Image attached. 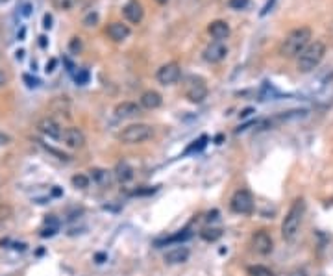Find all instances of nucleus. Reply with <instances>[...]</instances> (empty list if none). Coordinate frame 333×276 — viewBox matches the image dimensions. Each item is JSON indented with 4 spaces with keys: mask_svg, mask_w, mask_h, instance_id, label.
I'll return each instance as SVG.
<instances>
[{
    "mask_svg": "<svg viewBox=\"0 0 333 276\" xmlns=\"http://www.w3.org/2000/svg\"><path fill=\"white\" fill-rule=\"evenodd\" d=\"M207 32L211 34L215 41H224L230 37V24L226 20H213L211 24L207 26Z\"/></svg>",
    "mask_w": 333,
    "mask_h": 276,
    "instance_id": "16",
    "label": "nucleus"
},
{
    "mask_svg": "<svg viewBox=\"0 0 333 276\" xmlns=\"http://www.w3.org/2000/svg\"><path fill=\"white\" fill-rule=\"evenodd\" d=\"M89 173H91V176H89V178H91L94 184L100 185V187H110L111 182H113V173L106 171V169L94 167V169H91Z\"/></svg>",
    "mask_w": 333,
    "mask_h": 276,
    "instance_id": "19",
    "label": "nucleus"
},
{
    "mask_svg": "<svg viewBox=\"0 0 333 276\" xmlns=\"http://www.w3.org/2000/svg\"><path fill=\"white\" fill-rule=\"evenodd\" d=\"M24 58V50H17V59H22Z\"/></svg>",
    "mask_w": 333,
    "mask_h": 276,
    "instance_id": "42",
    "label": "nucleus"
},
{
    "mask_svg": "<svg viewBox=\"0 0 333 276\" xmlns=\"http://www.w3.org/2000/svg\"><path fill=\"white\" fill-rule=\"evenodd\" d=\"M250 245H252V250H254L256 254H259V256H268V254L274 250V239H272V236H270L267 230L256 232V234L252 236Z\"/></svg>",
    "mask_w": 333,
    "mask_h": 276,
    "instance_id": "7",
    "label": "nucleus"
},
{
    "mask_svg": "<svg viewBox=\"0 0 333 276\" xmlns=\"http://www.w3.org/2000/svg\"><path fill=\"white\" fill-rule=\"evenodd\" d=\"M193 237V232L191 230H182L174 234V236H170V237H165V239H157L156 241V247H163V245H172V243H182V241H187Z\"/></svg>",
    "mask_w": 333,
    "mask_h": 276,
    "instance_id": "20",
    "label": "nucleus"
},
{
    "mask_svg": "<svg viewBox=\"0 0 333 276\" xmlns=\"http://www.w3.org/2000/svg\"><path fill=\"white\" fill-rule=\"evenodd\" d=\"M226 56H228V46L224 45V41H213L204 50V59L207 63H221Z\"/></svg>",
    "mask_w": 333,
    "mask_h": 276,
    "instance_id": "9",
    "label": "nucleus"
},
{
    "mask_svg": "<svg viewBox=\"0 0 333 276\" xmlns=\"http://www.w3.org/2000/svg\"><path fill=\"white\" fill-rule=\"evenodd\" d=\"M254 113V108H246V110L240 111V119H246V117H250Z\"/></svg>",
    "mask_w": 333,
    "mask_h": 276,
    "instance_id": "36",
    "label": "nucleus"
},
{
    "mask_svg": "<svg viewBox=\"0 0 333 276\" xmlns=\"http://www.w3.org/2000/svg\"><path fill=\"white\" fill-rule=\"evenodd\" d=\"M185 99L193 104H200L207 99V85L200 76H189L185 82Z\"/></svg>",
    "mask_w": 333,
    "mask_h": 276,
    "instance_id": "5",
    "label": "nucleus"
},
{
    "mask_svg": "<svg viewBox=\"0 0 333 276\" xmlns=\"http://www.w3.org/2000/svg\"><path fill=\"white\" fill-rule=\"evenodd\" d=\"M309 43H311V28H295L283 39V43L279 46V54L283 56V58H298Z\"/></svg>",
    "mask_w": 333,
    "mask_h": 276,
    "instance_id": "2",
    "label": "nucleus"
},
{
    "mask_svg": "<svg viewBox=\"0 0 333 276\" xmlns=\"http://www.w3.org/2000/svg\"><path fill=\"white\" fill-rule=\"evenodd\" d=\"M137 115H141V106H139L137 102L126 100L115 106V117L117 119H133Z\"/></svg>",
    "mask_w": 333,
    "mask_h": 276,
    "instance_id": "13",
    "label": "nucleus"
},
{
    "mask_svg": "<svg viewBox=\"0 0 333 276\" xmlns=\"http://www.w3.org/2000/svg\"><path fill=\"white\" fill-rule=\"evenodd\" d=\"M250 4V0H228V6L231 9H246Z\"/></svg>",
    "mask_w": 333,
    "mask_h": 276,
    "instance_id": "28",
    "label": "nucleus"
},
{
    "mask_svg": "<svg viewBox=\"0 0 333 276\" xmlns=\"http://www.w3.org/2000/svg\"><path fill=\"white\" fill-rule=\"evenodd\" d=\"M71 50L76 52V54L82 50V41H80V37H73V41H71Z\"/></svg>",
    "mask_w": 333,
    "mask_h": 276,
    "instance_id": "32",
    "label": "nucleus"
},
{
    "mask_svg": "<svg viewBox=\"0 0 333 276\" xmlns=\"http://www.w3.org/2000/svg\"><path fill=\"white\" fill-rule=\"evenodd\" d=\"M180 76H182L180 65L174 63V61L161 65V67L157 69V73H156L157 82L161 83V85H174V83L180 80Z\"/></svg>",
    "mask_w": 333,
    "mask_h": 276,
    "instance_id": "8",
    "label": "nucleus"
},
{
    "mask_svg": "<svg viewBox=\"0 0 333 276\" xmlns=\"http://www.w3.org/2000/svg\"><path fill=\"white\" fill-rule=\"evenodd\" d=\"M94 259H96V263H104V261L108 259V256H106V254H96Z\"/></svg>",
    "mask_w": 333,
    "mask_h": 276,
    "instance_id": "39",
    "label": "nucleus"
},
{
    "mask_svg": "<svg viewBox=\"0 0 333 276\" xmlns=\"http://www.w3.org/2000/svg\"><path fill=\"white\" fill-rule=\"evenodd\" d=\"M157 4H161V6H163V4H168V0H156Z\"/></svg>",
    "mask_w": 333,
    "mask_h": 276,
    "instance_id": "43",
    "label": "nucleus"
},
{
    "mask_svg": "<svg viewBox=\"0 0 333 276\" xmlns=\"http://www.w3.org/2000/svg\"><path fill=\"white\" fill-rule=\"evenodd\" d=\"M39 45L43 46V48H45V46H46V37H45V36H41V37H39Z\"/></svg>",
    "mask_w": 333,
    "mask_h": 276,
    "instance_id": "41",
    "label": "nucleus"
},
{
    "mask_svg": "<svg viewBox=\"0 0 333 276\" xmlns=\"http://www.w3.org/2000/svg\"><path fill=\"white\" fill-rule=\"evenodd\" d=\"M56 232H57V228L56 226H46L41 230V237H52V236H56Z\"/></svg>",
    "mask_w": 333,
    "mask_h": 276,
    "instance_id": "31",
    "label": "nucleus"
},
{
    "mask_svg": "<svg viewBox=\"0 0 333 276\" xmlns=\"http://www.w3.org/2000/svg\"><path fill=\"white\" fill-rule=\"evenodd\" d=\"M74 82L78 83V85H85V83L89 82V71L87 69H80L78 73L74 74Z\"/></svg>",
    "mask_w": 333,
    "mask_h": 276,
    "instance_id": "26",
    "label": "nucleus"
},
{
    "mask_svg": "<svg viewBox=\"0 0 333 276\" xmlns=\"http://www.w3.org/2000/svg\"><path fill=\"white\" fill-rule=\"evenodd\" d=\"M39 145H41V147L45 148L46 152H50V154H54V156L57 158V159H61V161H69V156H67V154H63V152H59V150H56V148L48 147V145H45L43 141H39Z\"/></svg>",
    "mask_w": 333,
    "mask_h": 276,
    "instance_id": "27",
    "label": "nucleus"
},
{
    "mask_svg": "<svg viewBox=\"0 0 333 276\" xmlns=\"http://www.w3.org/2000/svg\"><path fill=\"white\" fill-rule=\"evenodd\" d=\"M6 83H8V74L0 71V87H2V85H6Z\"/></svg>",
    "mask_w": 333,
    "mask_h": 276,
    "instance_id": "37",
    "label": "nucleus"
},
{
    "mask_svg": "<svg viewBox=\"0 0 333 276\" xmlns=\"http://www.w3.org/2000/svg\"><path fill=\"white\" fill-rule=\"evenodd\" d=\"M191 256V252L187 247H174V249L166 250L163 259H165L168 265H178V263H185Z\"/></svg>",
    "mask_w": 333,
    "mask_h": 276,
    "instance_id": "14",
    "label": "nucleus"
},
{
    "mask_svg": "<svg viewBox=\"0 0 333 276\" xmlns=\"http://www.w3.org/2000/svg\"><path fill=\"white\" fill-rule=\"evenodd\" d=\"M161 104H163V97L157 91H154V89L145 91L141 95V99H139V106L145 108V110H157Z\"/></svg>",
    "mask_w": 333,
    "mask_h": 276,
    "instance_id": "15",
    "label": "nucleus"
},
{
    "mask_svg": "<svg viewBox=\"0 0 333 276\" xmlns=\"http://www.w3.org/2000/svg\"><path fill=\"white\" fill-rule=\"evenodd\" d=\"M30 9H32V6H30V4H24V6H22V15H24V17H28V15H30Z\"/></svg>",
    "mask_w": 333,
    "mask_h": 276,
    "instance_id": "40",
    "label": "nucleus"
},
{
    "mask_svg": "<svg viewBox=\"0 0 333 276\" xmlns=\"http://www.w3.org/2000/svg\"><path fill=\"white\" fill-rule=\"evenodd\" d=\"M217 215H219V212H217V210H215V212H209V213H207V222L217 221Z\"/></svg>",
    "mask_w": 333,
    "mask_h": 276,
    "instance_id": "38",
    "label": "nucleus"
},
{
    "mask_svg": "<svg viewBox=\"0 0 333 276\" xmlns=\"http://www.w3.org/2000/svg\"><path fill=\"white\" fill-rule=\"evenodd\" d=\"M200 237H202L204 241H209V243H213V241L221 239L222 237V230L221 228H204L202 232H200Z\"/></svg>",
    "mask_w": 333,
    "mask_h": 276,
    "instance_id": "21",
    "label": "nucleus"
},
{
    "mask_svg": "<svg viewBox=\"0 0 333 276\" xmlns=\"http://www.w3.org/2000/svg\"><path fill=\"white\" fill-rule=\"evenodd\" d=\"M11 143V138L6 136L4 132H0V147H4V145H9Z\"/></svg>",
    "mask_w": 333,
    "mask_h": 276,
    "instance_id": "34",
    "label": "nucleus"
},
{
    "mask_svg": "<svg viewBox=\"0 0 333 276\" xmlns=\"http://www.w3.org/2000/svg\"><path fill=\"white\" fill-rule=\"evenodd\" d=\"M130 28L128 24H124V22H111L110 26H108V36L110 39H113L115 43H120V41H124V39H128L130 37Z\"/></svg>",
    "mask_w": 333,
    "mask_h": 276,
    "instance_id": "17",
    "label": "nucleus"
},
{
    "mask_svg": "<svg viewBox=\"0 0 333 276\" xmlns=\"http://www.w3.org/2000/svg\"><path fill=\"white\" fill-rule=\"evenodd\" d=\"M71 182H73V187H76V189H87L89 184H91V178L87 175L78 173V175H74L73 178H71Z\"/></svg>",
    "mask_w": 333,
    "mask_h": 276,
    "instance_id": "22",
    "label": "nucleus"
},
{
    "mask_svg": "<svg viewBox=\"0 0 333 276\" xmlns=\"http://www.w3.org/2000/svg\"><path fill=\"white\" fill-rule=\"evenodd\" d=\"M113 176H115V180L120 182V184H128L133 180V167L126 163V161H119L117 165H115V171H113Z\"/></svg>",
    "mask_w": 333,
    "mask_h": 276,
    "instance_id": "18",
    "label": "nucleus"
},
{
    "mask_svg": "<svg viewBox=\"0 0 333 276\" xmlns=\"http://www.w3.org/2000/svg\"><path fill=\"white\" fill-rule=\"evenodd\" d=\"M122 13H124L126 20L131 22V24H139L143 20V17H145V9H143L141 2H137V0H130L128 4L122 8Z\"/></svg>",
    "mask_w": 333,
    "mask_h": 276,
    "instance_id": "12",
    "label": "nucleus"
},
{
    "mask_svg": "<svg viewBox=\"0 0 333 276\" xmlns=\"http://www.w3.org/2000/svg\"><path fill=\"white\" fill-rule=\"evenodd\" d=\"M43 28H45V30H50V28H52V15H50V13H45V17H43Z\"/></svg>",
    "mask_w": 333,
    "mask_h": 276,
    "instance_id": "33",
    "label": "nucleus"
},
{
    "mask_svg": "<svg viewBox=\"0 0 333 276\" xmlns=\"http://www.w3.org/2000/svg\"><path fill=\"white\" fill-rule=\"evenodd\" d=\"M246 273H248V276H274V273L265 265H250L246 269Z\"/></svg>",
    "mask_w": 333,
    "mask_h": 276,
    "instance_id": "23",
    "label": "nucleus"
},
{
    "mask_svg": "<svg viewBox=\"0 0 333 276\" xmlns=\"http://www.w3.org/2000/svg\"><path fill=\"white\" fill-rule=\"evenodd\" d=\"M56 65H57V59H50L48 63H46V73H54V69H56Z\"/></svg>",
    "mask_w": 333,
    "mask_h": 276,
    "instance_id": "35",
    "label": "nucleus"
},
{
    "mask_svg": "<svg viewBox=\"0 0 333 276\" xmlns=\"http://www.w3.org/2000/svg\"><path fill=\"white\" fill-rule=\"evenodd\" d=\"M205 141H207V136H202L200 139L193 141V145H189V147H187L185 154H191V152H198V150H202V148L205 147Z\"/></svg>",
    "mask_w": 333,
    "mask_h": 276,
    "instance_id": "25",
    "label": "nucleus"
},
{
    "mask_svg": "<svg viewBox=\"0 0 333 276\" xmlns=\"http://www.w3.org/2000/svg\"><path fill=\"white\" fill-rule=\"evenodd\" d=\"M154 136V128L147 124V122H135V124H130L119 134V139L124 145H139V143H145L148 139Z\"/></svg>",
    "mask_w": 333,
    "mask_h": 276,
    "instance_id": "4",
    "label": "nucleus"
},
{
    "mask_svg": "<svg viewBox=\"0 0 333 276\" xmlns=\"http://www.w3.org/2000/svg\"><path fill=\"white\" fill-rule=\"evenodd\" d=\"M37 130L48 139H61V134H63V128L59 126V122L52 117H43L37 122Z\"/></svg>",
    "mask_w": 333,
    "mask_h": 276,
    "instance_id": "10",
    "label": "nucleus"
},
{
    "mask_svg": "<svg viewBox=\"0 0 333 276\" xmlns=\"http://www.w3.org/2000/svg\"><path fill=\"white\" fill-rule=\"evenodd\" d=\"M305 215V200L300 197L296 198L293 206L289 208L285 219L281 222V237L287 241V243H295L298 234H300V228H302V221H304Z\"/></svg>",
    "mask_w": 333,
    "mask_h": 276,
    "instance_id": "1",
    "label": "nucleus"
},
{
    "mask_svg": "<svg viewBox=\"0 0 333 276\" xmlns=\"http://www.w3.org/2000/svg\"><path fill=\"white\" fill-rule=\"evenodd\" d=\"M230 210L237 215H250L254 212V197L246 189L235 191L230 200Z\"/></svg>",
    "mask_w": 333,
    "mask_h": 276,
    "instance_id": "6",
    "label": "nucleus"
},
{
    "mask_svg": "<svg viewBox=\"0 0 333 276\" xmlns=\"http://www.w3.org/2000/svg\"><path fill=\"white\" fill-rule=\"evenodd\" d=\"M61 141H63L69 148H83L85 147V136H83V132L80 128H74V126L63 130V134H61Z\"/></svg>",
    "mask_w": 333,
    "mask_h": 276,
    "instance_id": "11",
    "label": "nucleus"
},
{
    "mask_svg": "<svg viewBox=\"0 0 333 276\" xmlns=\"http://www.w3.org/2000/svg\"><path fill=\"white\" fill-rule=\"evenodd\" d=\"M96 22H98V15H96V13H92V11L87 15V17L83 19V24H85V26H94Z\"/></svg>",
    "mask_w": 333,
    "mask_h": 276,
    "instance_id": "30",
    "label": "nucleus"
},
{
    "mask_svg": "<svg viewBox=\"0 0 333 276\" xmlns=\"http://www.w3.org/2000/svg\"><path fill=\"white\" fill-rule=\"evenodd\" d=\"M326 54V45L322 41H313L302 50V54L296 58V67L300 73H311L316 69Z\"/></svg>",
    "mask_w": 333,
    "mask_h": 276,
    "instance_id": "3",
    "label": "nucleus"
},
{
    "mask_svg": "<svg viewBox=\"0 0 333 276\" xmlns=\"http://www.w3.org/2000/svg\"><path fill=\"white\" fill-rule=\"evenodd\" d=\"M54 2V8L59 9V11H69V9H73L76 6V2L78 0H52Z\"/></svg>",
    "mask_w": 333,
    "mask_h": 276,
    "instance_id": "24",
    "label": "nucleus"
},
{
    "mask_svg": "<svg viewBox=\"0 0 333 276\" xmlns=\"http://www.w3.org/2000/svg\"><path fill=\"white\" fill-rule=\"evenodd\" d=\"M22 80L26 82V85L30 87V89H34V87H39V83H41L39 80H37V78H32L30 74H24V76H22Z\"/></svg>",
    "mask_w": 333,
    "mask_h": 276,
    "instance_id": "29",
    "label": "nucleus"
}]
</instances>
